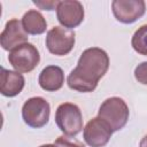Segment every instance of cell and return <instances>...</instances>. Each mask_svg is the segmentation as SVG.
<instances>
[{
    "mask_svg": "<svg viewBox=\"0 0 147 147\" xmlns=\"http://www.w3.org/2000/svg\"><path fill=\"white\" fill-rule=\"evenodd\" d=\"M108 68L109 56L102 48H86L79 56L77 67L69 74L67 84L77 92H93Z\"/></svg>",
    "mask_w": 147,
    "mask_h": 147,
    "instance_id": "6da1fadb",
    "label": "cell"
},
{
    "mask_svg": "<svg viewBox=\"0 0 147 147\" xmlns=\"http://www.w3.org/2000/svg\"><path fill=\"white\" fill-rule=\"evenodd\" d=\"M129 115L130 111L126 102L118 96L106 99L101 103L98 113V117L103 119L110 126L113 132L119 131L126 125Z\"/></svg>",
    "mask_w": 147,
    "mask_h": 147,
    "instance_id": "7a4b0ae2",
    "label": "cell"
},
{
    "mask_svg": "<svg viewBox=\"0 0 147 147\" xmlns=\"http://www.w3.org/2000/svg\"><path fill=\"white\" fill-rule=\"evenodd\" d=\"M55 123L67 137L77 136L83 129V115L79 107L71 102L61 103L55 111Z\"/></svg>",
    "mask_w": 147,
    "mask_h": 147,
    "instance_id": "3957f363",
    "label": "cell"
},
{
    "mask_svg": "<svg viewBox=\"0 0 147 147\" xmlns=\"http://www.w3.org/2000/svg\"><path fill=\"white\" fill-rule=\"evenodd\" d=\"M51 106L41 96L28 99L22 107V118L24 123L33 129H40L48 123Z\"/></svg>",
    "mask_w": 147,
    "mask_h": 147,
    "instance_id": "277c9868",
    "label": "cell"
},
{
    "mask_svg": "<svg viewBox=\"0 0 147 147\" xmlns=\"http://www.w3.org/2000/svg\"><path fill=\"white\" fill-rule=\"evenodd\" d=\"M8 61L17 72L28 74L39 64V51L33 44L25 42L9 52Z\"/></svg>",
    "mask_w": 147,
    "mask_h": 147,
    "instance_id": "5b68a950",
    "label": "cell"
},
{
    "mask_svg": "<svg viewBox=\"0 0 147 147\" xmlns=\"http://www.w3.org/2000/svg\"><path fill=\"white\" fill-rule=\"evenodd\" d=\"M75 31L62 28V26H54L52 28L46 36V47L49 53L59 56H63L69 54L76 41Z\"/></svg>",
    "mask_w": 147,
    "mask_h": 147,
    "instance_id": "8992f818",
    "label": "cell"
},
{
    "mask_svg": "<svg viewBox=\"0 0 147 147\" xmlns=\"http://www.w3.org/2000/svg\"><path fill=\"white\" fill-rule=\"evenodd\" d=\"M111 10L118 22L131 24L144 16L146 3L144 0H114L111 2Z\"/></svg>",
    "mask_w": 147,
    "mask_h": 147,
    "instance_id": "52a82bcc",
    "label": "cell"
},
{
    "mask_svg": "<svg viewBox=\"0 0 147 147\" xmlns=\"http://www.w3.org/2000/svg\"><path fill=\"white\" fill-rule=\"evenodd\" d=\"M84 7L77 0L59 1L56 7V17L60 24L67 29L77 28L84 20Z\"/></svg>",
    "mask_w": 147,
    "mask_h": 147,
    "instance_id": "ba28073f",
    "label": "cell"
},
{
    "mask_svg": "<svg viewBox=\"0 0 147 147\" xmlns=\"http://www.w3.org/2000/svg\"><path fill=\"white\" fill-rule=\"evenodd\" d=\"M113 130L100 117H94L87 122L84 127L83 137L85 142L91 147H103L108 144Z\"/></svg>",
    "mask_w": 147,
    "mask_h": 147,
    "instance_id": "9c48e42d",
    "label": "cell"
},
{
    "mask_svg": "<svg viewBox=\"0 0 147 147\" xmlns=\"http://www.w3.org/2000/svg\"><path fill=\"white\" fill-rule=\"evenodd\" d=\"M28 33L23 29L22 22L17 18L9 20L0 34V44L5 51H13L17 46L28 42Z\"/></svg>",
    "mask_w": 147,
    "mask_h": 147,
    "instance_id": "30bf717a",
    "label": "cell"
},
{
    "mask_svg": "<svg viewBox=\"0 0 147 147\" xmlns=\"http://www.w3.org/2000/svg\"><path fill=\"white\" fill-rule=\"evenodd\" d=\"M25 79L21 72L1 68L0 72V92L2 95L13 98L20 94L24 87Z\"/></svg>",
    "mask_w": 147,
    "mask_h": 147,
    "instance_id": "8fae6325",
    "label": "cell"
},
{
    "mask_svg": "<svg viewBox=\"0 0 147 147\" xmlns=\"http://www.w3.org/2000/svg\"><path fill=\"white\" fill-rule=\"evenodd\" d=\"M38 82L44 91L47 92L59 91L64 83L63 70L57 65H47L41 70Z\"/></svg>",
    "mask_w": 147,
    "mask_h": 147,
    "instance_id": "7c38bea8",
    "label": "cell"
},
{
    "mask_svg": "<svg viewBox=\"0 0 147 147\" xmlns=\"http://www.w3.org/2000/svg\"><path fill=\"white\" fill-rule=\"evenodd\" d=\"M21 22H22L23 29L28 34H33V36L41 34L46 31V28H47V22L45 17L40 11L36 9L28 10L23 15Z\"/></svg>",
    "mask_w": 147,
    "mask_h": 147,
    "instance_id": "4fadbf2b",
    "label": "cell"
},
{
    "mask_svg": "<svg viewBox=\"0 0 147 147\" xmlns=\"http://www.w3.org/2000/svg\"><path fill=\"white\" fill-rule=\"evenodd\" d=\"M131 45L138 54L147 56V24H144L136 30L132 36Z\"/></svg>",
    "mask_w": 147,
    "mask_h": 147,
    "instance_id": "5bb4252c",
    "label": "cell"
},
{
    "mask_svg": "<svg viewBox=\"0 0 147 147\" xmlns=\"http://www.w3.org/2000/svg\"><path fill=\"white\" fill-rule=\"evenodd\" d=\"M134 78L138 83L147 85V62H141L134 69Z\"/></svg>",
    "mask_w": 147,
    "mask_h": 147,
    "instance_id": "9a60e30c",
    "label": "cell"
},
{
    "mask_svg": "<svg viewBox=\"0 0 147 147\" xmlns=\"http://www.w3.org/2000/svg\"><path fill=\"white\" fill-rule=\"evenodd\" d=\"M54 145L56 147H85L82 142H79L77 140H71L70 138L64 137V136L57 137Z\"/></svg>",
    "mask_w": 147,
    "mask_h": 147,
    "instance_id": "2e32d148",
    "label": "cell"
},
{
    "mask_svg": "<svg viewBox=\"0 0 147 147\" xmlns=\"http://www.w3.org/2000/svg\"><path fill=\"white\" fill-rule=\"evenodd\" d=\"M33 3L38 7V8H40V9H42V10H54V9H56V7H57V5H59V1H53V0H47V1H33Z\"/></svg>",
    "mask_w": 147,
    "mask_h": 147,
    "instance_id": "e0dca14e",
    "label": "cell"
},
{
    "mask_svg": "<svg viewBox=\"0 0 147 147\" xmlns=\"http://www.w3.org/2000/svg\"><path fill=\"white\" fill-rule=\"evenodd\" d=\"M139 147H147V134L140 140V142H139Z\"/></svg>",
    "mask_w": 147,
    "mask_h": 147,
    "instance_id": "ac0fdd59",
    "label": "cell"
},
{
    "mask_svg": "<svg viewBox=\"0 0 147 147\" xmlns=\"http://www.w3.org/2000/svg\"><path fill=\"white\" fill-rule=\"evenodd\" d=\"M39 147H56L54 144H45V145H41Z\"/></svg>",
    "mask_w": 147,
    "mask_h": 147,
    "instance_id": "d6986e66",
    "label": "cell"
}]
</instances>
